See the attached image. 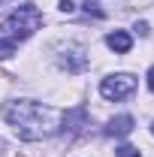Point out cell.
<instances>
[{"label": "cell", "mask_w": 154, "mask_h": 157, "mask_svg": "<svg viewBox=\"0 0 154 157\" xmlns=\"http://www.w3.org/2000/svg\"><path fill=\"white\" fill-rule=\"evenodd\" d=\"M151 133H154V124H151Z\"/></svg>", "instance_id": "12"}, {"label": "cell", "mask_w": 154, "mask_h": 157, "mask_svg": "<svg viewBox=\"0 0 154 157\" xmlns=\"http://www.w3.org/2000/svg\"><path fill=\"white\" fill-rule=\"evenodd\" d=\"M106 45H109L112 52H118V55H127V52H130V45H133V39H130L127 30H115V33H109V36H106Z\"/></svg>", "instance_id": "6"}, {"label": "cell", "mask_w": 154, "mask_h": 157, "mask_svg": "<svg viewBox=\"0 0 154 157\" xmlns=\"http://www.w3.org/2000/svg\"><path fill=\"white\" fill-rule=\"evenodd\" d=\"M76 6H73V0H60V12H73Z\"/></svg>", "instance_id": "10"}, {"label": "cell", "mask_w": 154, "mask_h": 157, "mask_svg": "<svg viewBox=\"0 0 154 157\" xmlns=\"http://www.w3.org/2000/svg\"><path fill=\"white\" fill-rule=\"evenodd\" d=\"M115 154H118V157H142V151H139V148H133V145H121Z\"/></svg>", "instance_id": "8"}, {"label": "cell", "mask_w": 154, "mask_h": 157, "mask_svg": "<svg viewBox=\"0 0 154 157\" xmlns=\"http://www.w3.org/2000/svg\"><path fill=\"white\" fill-rule=\"evenodd\" d=\"M133 88H136V78L127 73H118V76H109L100 82V94L106 100H124L133 94Z\"/></svg>", "instance_id": "3"}, {"label": "cell", "mask_w": 154, "mask_h": 157, "mask_svg": "<svg viewBox=\"0 0 154 157\" xmlns=\"http://www.w3.org/2000/svg\"><path fill=\"white\" fill-rule=\"evenodd\" d=\"M148 88H151V91H154V67H151V70H148Z\"/></svg>", "instance_id": "11"}, {"label": "cell", "mask_w": 154, "mask_h": 157, "mask_svg": "<svg viewBox=\"0 0 154 157\" xmlns=\"http://www.w3.org/2000/svg\"><path fill=\"white\" fill-rule=\"evenodd\" d=\"M3 115L9 121V127L15 130V136L24 142H37V139H48L60 130V112L52 106H42L33 100H15L3 106Z\"/></svg>", "instance_id": "1"}, {"label": "cell", "mask_w": 154, "mask_h": 157, "mask_svg": "<svg viewBox=\"0 0 154 157\" xmlns=\"http://www.w3.org/2000/svg\"><path fill=\"white\" fill-rule=\"evenodd\" d=\"M85 9H88V12H94L97 18H103V9H100V3H97V0H85Z\"/></svg>", "instance_id": "9"}, {"label": "cell", "mask_w": 154, "mask_h": 157, "mask_svg": "<svg viewBox=\"0 0 154 157\" xmlns=\"http://www.w3.org/2000/svg\"><path fill=\"white\" fill-rule=\"evenodd\" d=\"M130 130H133V118H130V115L112 118V121H109V127H106V133H109V136H127Z\"/></svg>", "instance_id": "7"}, {"label": "cell", "mask_w": 154, "mask_h": 157, "mask_svg": "<svg viewBox=\"0 0 154 157\" xmlns=\"http://www.w3.org/2000/svg\"><path fill=\"white\" fill-rule=\"evenodd\" d=\"M85 63H88V58H85V52H82L79 45H70V48H64L60 67H64L67 73H82V70H85Z\"/></svg>", "instance_id": "5"}, {"label": "cell", "mask_w": 154, "mask_h": 157, "mask_svg": "<svg viewBox=\"0 0 154 157\" xmlns=\"http://www.w3.org/2000/svg\"><path fill=\"white\" fill-rule=\"evenodd\" d=\"M85 127H88V112L85 109H70L60 118V130L64 133H82Z\"/></svg>", "instance_id": "4"}, {"label": "cell", "mask_w": 154, "mask_h": 157, "mask_svg": "<svg viewBox=\"0 0 154 157\" xmlns=\"http://www.w3.org/2000/svg\"><path fill=\"white\" fill-rule=\"evenodd\" d=\"M39 24H42V15H39L37 6H30V3L18 6L9 18L0 24V58H12L15 45L24 42V39H30L39 30Z\"/></svg>", "instance_id": "2"}]
</instances>
